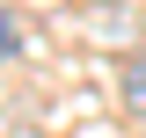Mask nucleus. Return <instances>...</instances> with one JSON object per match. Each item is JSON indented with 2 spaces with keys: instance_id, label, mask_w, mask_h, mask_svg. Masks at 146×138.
Here are the masks:
<instances>
[{
  "instance_id": "obj_1",
  "label": "nucleus",
  "mask_w": 146,
  "mask_h": 138,
  "mask_svg": "<svg viewBox=\"0 0 146 138\" xmlns=\"http://www.w3.org/2000/svg\"><path fill=\"white\" fill-rule=\"evenodd\" d=\"M124 95H131V109H146V58L124 66Z\"/></svg>"
},
{
  "instance_id": "obj_2",
  "label": "nucleus",
  "mask_w": 146,
  "mask_h": 138,
  "mask_svg": "<svg viewBox=\"0 0 146 138\" xmlns=\"http://www.w3.org/2000/svg\"><path fill=\"white\" fill-rule=\"evenodd\" d=\"M15 51H22V22L0 7V58H15Z\"/></svg>"
}]
</instances>
